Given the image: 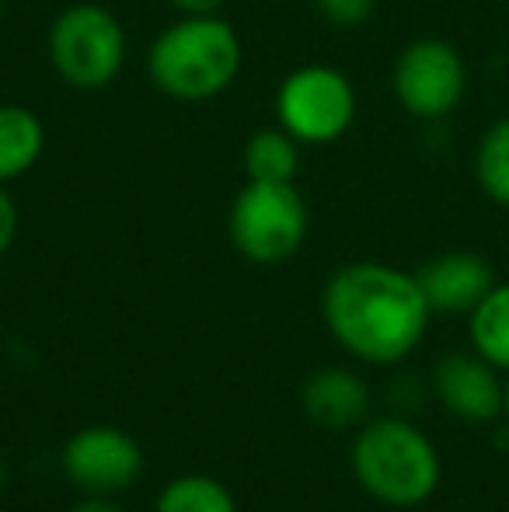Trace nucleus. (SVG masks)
Here are the masks:
<instances>
[{"instance_id": "nucleus-1", "label": "nucleus", "mask_w": 509, "mask_h": 512, "mask_svg": "<svg viewBox=\"0 0 509 512\" xmlns=\"http://www.w3.org/2000/svg\"><path fill=\"white\" fill-rule=\"evenodd\" d=\"M429 310L415 272L387 262H349L321 290V321L353 359L394 366L422 345Z\"/></svg>"}, {"instance_id": "nucleus-2", "label": "nucleus", "mask_w": 509, "mask_h": 512, "mask_svg": "<svg viewBox=\"0 0 509 512\" xmlns=\"http://www.w3.org/2000/svg\"><path fill=\"white\" fill-rule=\"evenodd\" d=\"M245 46L220 14H182L147 53L150 84L171 102H210L224 95L241 74Z\"/></svg>"}, {"instance_id": "nucleus-3", "label": "nucleus", "mask_w": 509, "mask_h": 512, "mask_svg": "<svg viewBox=\"0 0 509 512\" xmlns=\"http://www.w3.org/2000/svg\"><path fill=\"white\" fill-rule=\"evenodd\" d=\"M349 467L363 492L391 509H415L429 502L443 478L433 439L398 415L374 418L356 432Z\"/></svg>"}, {"instance_id": "nucleus-4", "label": "nucleus", "mask_w": 509, "mask_h": 512, "mask_svg": "<svg viewBox=\"0 0 509 512\" xmlns=\"http://www.w3.org/2000/svg\"><path fill=\"white\" fill-rule=\"evenodd\" d=\"M56 77L77 91H102L126 67V28L98 0L63 7L46 35Z\"/></svg>"}, {"instance_id": "nucleus-5", "label": "nucleus", "mask_w": 509, "mask_h": 512, "mask_svg": "<svg viewBox=\"0 0 509 512\" xmlns=\"http://www.w3.org/2000/svg\"><path fill=\"white\" fill-rule=\"evenodd\" d=\"M311 213L297 182H245L231 203L227 234L241 258L255 265H279L307 241Z\"/></svg>"}, {"instance_id": "nucleus-6", "label": "nucleus", "mask_w": 509, "mask_h": 512, "mask_svg": "<svg viewBox=\"0 0 509 512\" xmlns=\"http://www.w3.org/2000/svg\"><path fill=\"white\" fill-rule=\"evenodd\" d=\"M276 126L304 147H325L353 129L360 98L342 70L328 63H304L290 70L276 88Z\"/></svg>"}, {"instance_id": "nucleus-7", "label": "nucleus", "mask_w": 509, "mask_h": 512, "mask_svg": "<svg viewBox=\"0 0 509 512\" xmlns=\"http://www.w3.org/2000/svg\"><path fill=\"white\" fill-rule=\"evenodd\" d=\"M398 105L415 119H443L468 95V63L443 39H415L398 53L391 70Z\"/></svg>"}, {"instance_id": "nucleus-8", "label": "nucleus", "mask_w": 509, "mask_h": 512, "mask_svg": "<svg viewBox=\"0 0 509 512\" xmlns=\"http://www.w3.org/2000/svg\"><path fill=\"white\" fill-rule=\"evenodd\" d=\"M63 474L81 495L126 492L143 474V450L136 436L119 425H88L77 429L63 446Z\"/></svg>"}, {"instance_id": "nucleus-9", "label": "nucleus", "mask_w": 509, "mask_h": 512, "mask_svg": "<svg viewBox=\"0 0 509 512\" xmlns=\"http://www.w3.org/2000/svg\"><path fill=\"white\" fill-rule=\"evenodd\" d=\"M433 394L454 418L471 425L496 422L506 408V380L475 349L450 352L433 370Z\"/></svg>"}, {"instance_id": "nucleus-10", "label": "nucleus", "mask_w": 509, "mask_h": 512, "mask_svg": "<svg viewBox=\"0 0 509 512\" xmlns=\"http://www.w3.org/2000/svg\"><path fill=\"white\" fill-rule=\"evenodd\" d=\"M433 314H471L496 286V272L475 251H443L415 272Z\"/></svg>"}, {"instance_id": "nucleus-11", "label": "nucleus", "mask_w": 509, "mask_h": 512, "mask_svg": "<svg viewBox=\"0 0 509 512\" xmlns=\"http://www.w3.org/2000/svg\"><path fill=\"white\" fill-rule=\"evenodd\" d=\"M300 405L321 429H353L370 415V387L346 366H321L300 387Z\"/></svg>"}, {"instance_id": "nucleus-12", "label": "nucleus", "mask_w": 509, "mask_h": 512, "mask_svg": "<svg viewBox=\"0 0 509 512\" xmlns=\"http://www.w3.org/2000/svg\"><path fill=\"white\" fill-rule=\"evenodd\" d=\"M46 150V126L39 112L18 102H0V185L25 178Z\"/></svg>"}, {"instance_id": "nucleus-13", "label": "nucleus", "mask_w": 509, "mask_h": 512, "mask_svg": "<svg viewBox=\"0 0 509 512\" xmlns=\"http://www.w3.org/2000/svg\"><path fill=\"white\" fill-rule=\"evenodd\" d=\"M300 147L283 126L258 129L245 143V175L248 182H297L300 175Z\"/></svg>"}, {"instance_id": "nucleus-14", "label": "nucleus", "mask_w": 509, "mask_h": 512, "mask_svg": "<svg viewBox=\"0 0 509 512\" xmlns=\"http://www.w3.org/2000/svg\"><path fill=\"white\" fill-rule=\"evenodd\" d=\"M471 349L496 370H509V283H496L468 314Z\"/></svg>"}, {"instance_id": "nucleus-15", "label": "nucleus", "mask_w": 509, "mask_h": 512, "mask_svg": "<svg viewBox=\"0 0 509 512\" xmlns=\"http://www.w3.org/2000/svg\"><path fill=\"white\" fill-rule=\"evenodd\" d=\"M154 512H238L231 488L210 474H182L157 495Z\"/></svg>"}, {"instance_id": "nucleus-16", "label": "nucleus", "mask_w": 509, "mask_h": 512, "mask_svg": "<svg viewBox=\"0 0 509 512\" xmlns=\"http://www.w3.org/2000/svg\"><path fill=\"white\" fill-rule=\"evenodd\" d=\"M475 182L496 206L509 209V115L496 119L475 147Z\"/></svg>"}, {"instance_id": "nucleus-17", "label": "nucleus", "mask_w": 509, "mask_h": 512, "mask_svg": "<svg viewBox=\"0 0 509 512\" xmlns=\"http://www.w3.org/2000/svg\"><path fill=\"white\" fill-rule=\"evenodd\" d=\"M318 14L335 28H360L374 18L377 0H314Z\"/></svg>"}, {"instance_id": "nucleus-18", "label": "nucleus", "mask_w": 509, "mask_h": 512, "mask_svg": "<svg viewBox=\"0 0 509 512\" xmlns=\"http://www.w3.org/2000/svg\"><path fill=\"white\" fill-rule=\"evenodd\" d=\"M18 223H21V213H18V203L11 199L7 185H0V258L11 251L14 237H18Z\"/></svg>"}, {"instance_id": "nucleus-19", "label": "nucleus", "mask_w": 509, "mask_h": 512, "mask_svg": "<svg viewBox=\"0 0 509 512\" xmlns=\"http://www.w3.org/2000/svg\"><path fill=\"white\" fill-rule=\"evenodd\" d=\"M70 512H126V509L119 506L112 495H84V499L77 502Z\"/></svg>"}, {"instance_id": "nucleus-20", "label": "nucleus", "mask_w": 509, "mask_h": 512, "mask_svg": "<svg viewBox=\"0 0 509 512\" xmlns=\"http://www.w3.org/2000/svg\"><path fill=\"white\" fill-rule=\"evenodd\" d=\"M178 14H220L224 0H171Z\"/></svg>"}, {"instance_id": "nucleus-21", "label": "nucleus", "mask_w": 509, "mask_h": 512, "mask_svg": "<svg viewBox=\"0 0 509 512\" xmlns=\"http://www.w3.org/2000/svg\"><path fill=\"white\" fill-rule=\"evenodd\" d=\"M7 485V467H4V457H0V492H4Z\"/></svg>"}, {"instance_id": "nucleus-22", "label": "nucleus", "mask_w": 509, "mask_h": 512, "mask_svg": "<svg viewBox=\"0 0 509 512\" xmlns=\"http://www.w3.org/2000/svg\"><path fill=\"white\" fill-rule=\"evenodd\" d=\"M503 415L509 418V380H506V408H503Z\"/></svg>"}, {"instance_id": "nucleus-23", "label": "nucleus", "mask_w": 509, "mask_h": 512, "mask_svg": "<svg viewBox=\"0 0 509 512\" xmlns=\"http://www.w3.org/2000/svg\"><path fill=\"white\" fill-rule=\"evenodd\" d=\"M0 25H4V0H0Z\"/></svg>"}]
</instances>
